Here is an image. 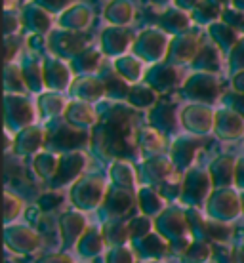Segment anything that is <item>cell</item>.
Returning <instances> with one entry per match:
<instances>
[{"label":"cell","instance_id":"obj_1","mask_svg":"<svg viewBox=\"0 0 244 263\" xmlns=\"http://www.w3.org/2000/svg\"><path fill=\"white\" fill-rule=\"evenodd\" d=\"M155 231L166 238L172 250L178 254H183L187 246L195 240L187 210L179 206H168L160 216L155 217Z\"/></svg>","mask_w":244,"mask_h":263},{"label":"cell","instance_id":"obj_2","mask_svg":"<svg viewBox=\"0 0 244 263\" xmlns=\"http://www.w3.org/2000/svg\"><path fill=\"white\" fill-rule=\"evenodd\" d=\"M107 181L101 176H88V178L79 179L73 183L69 198L77 210L80 212H90L98 210L107 193Z\"/></svg>","mask_w":244,"mask_h":263},{"label":"cell","instance_id":"obj_3","mask_svg":"<svg viewBox=\"0 0 244 263\" xmlns=\"http://www.w3.org/2000/svg\"><path fill=\"white\" fill-rule=\"evenodd\" d=\"M187 217L191 223L193 237L206 240L210 244H225L231 238V225L212 219L210 216H206L198 208H189L187 210Z\"/></svg>","mask_w":244,"mask_h":263},{"label":"cell","instance_id":"obj_4","mask_svg":"<svg viewBox=\"0 0 244 263\" xmlns=\"http://www.w3.org/2000/svg\"><path fill=\"white\" fill-rule=\"evenodd\" d=\"M214 191L210 174L204 170H191L185 174L179 187V202L189 208L204 206L208 197Z\"/></svg>","mask_w":244,"mask_h":263},{"label":"cell","instance_id":"obj_5","mask_svg":"<svg viewBox=\"0 0 244 263\" xmlns=\"http://www.w3.org/2000/svg\"><path fill=\"white\" fill-rule=\"evenodd\" d=\"M206 216L212 219H218L223 223H229L237 219L242 214V204H240V195L233 187L229 189H214L204 204Z\"/></svg>","mask_w":244,"mask_h":263},{"label":"cell","instance_id":"obj_6","mask_svg":"<svg viewBox=\"0 0 244 263\" xmlns=\"http://www.w3.org/2000/svg\"><path fill=\"white\" fill-rule=\"evenodd\" d=\"M136 204H138V197L134 191H128L117 185H109L99 210L105 217V221L107 219H124Z\"/></svg>","mask_w":244,"mask_h":263},{"label":"cell","instance_id":"obj_7","mask_svg":"<svg viewBox=\"0 0 244 263\" xmlns=\"http://www.w3.org/2000/svg\"><path fill=\"white\" fill-rule=\"evenodd\" d=\"M4 240H6L8 250L21 254V256L34 254L42 246V237H40L39 231H34L29 225H20V223L6 225Z\"/></svg>","mask_w":244,"mask_h":263},{"label":"cell","instance_id":"obj_8","mask_svg":"<svg viewBox=\"0 0 244 263\" xmlns=\"http://www.w3.org/2000/svg\"><path fill=\"white\" fill-rule=\"evenodd\" d=\"M88 227H90L88 219L80 210L63 212L58 219V233H60L61 246L65 250H74L77 242L80 240V237L84 235Z\"/></svg>","mask_w":244,"mask_h":263},{"label":"cell","instance_id":"obj_9","mask_svg":"<svg viewBox=\"0 0 244 263\" xmlns=\"http://www.w3.org/2000/svg\"><path fill=\"white\" fill-rule=\"evenodd\" d=\"M86 166V158L82 155H77V153H71L69 157L60 158V166H58V172L55 176L50 179V185L52 189H61V187H67V185H73L79 181V176L82 174Z\"/></svg>","mask_w":244,"mask_h":263},{"label":"cell","instance_id":"obj_10","mask_svg":"<svg viewBox=\"0 0 244 263\" xmlns=\"http://www.w3.org/2000/svg\"><path fill=\"white\" fill-rule=\"evenodd\" d=\"M132 244H134L136 257H138V259H143V261H157V259H162V257L172 250L168 240L160 237L157 231H153L151 235H147L145 238L136 240V242H132Z\"/></svg>","mask_w":244,"mask_h":263},{"label":"cell","instance_id":"obj_11","mask_svg":"<svg viewBox=\"0 0 244 263\" xmlns=\"http://www.w3.org/2000/svg\"><path fill=\"white\" fill-rule=\"evenodd\" d=\"M74 252H77L82 259H92V257L107 252V244H105V238H103V233H101V227L90 225V227L86 229L84 235L80 237L79 242H77Z\"/></svg>","mask_w":244,"mask_h":263},{"label":"cell","instance_id":"obj_12","mask_svg":"<svg viewBox=\"0 0 244 263\" xmlns=\"http://www.w3.org/2000/svg\"><path fill=\"white\" fill-rule=\"evenodd\" d=\"M136 197H138L139 212H141L143 216L153 217V219H155L157 216H160V214L168 208L164 197H162L157 189L149 187V185H139Z\"/></svg>","mask_w":244,"mask_h":263},{"label":"cell","instance_id":"obj_13","mask_svg":"<svg viewBox=\"0 0 244 263\" xmlns=\"http://www.w3.org/2000/svg\"><path fill=\"white\" fill-rule=\"evenodd\" d=\"M101 233H103L107 248L124 246V244L132 242L130 229H128V219H107L105 223L101 225Z\"/></svg>","mask_w":244,"mask_h":263},{"label":"cell","instance_id":"obj_14","mask_svg":"<svg viewBox=\"0 0 244 263\" xmlns=\"http://www.w3.org/2000/svg\"><path fill=\"white\" fill-rule=\"evenodd\" d=\"M172 174V164L164 158H155V160H149L143 164V185H149V187H162L166 185V181L170 179Z\"/></svg>","mask_w":244,"mask_h":263},{"label":"cell","instance_id":"obj_15","mask_svg":"<svg viewBox=\"0 0 244 263\" xmlns=\"http://www.w3.org/2000/svg\"><path fill=\"white\" fill-rule=\"evenodd\" d=\"M235 174H237V166L231 158H219L216 164L212 166L210 178L214 189H229L235 183Z\"/></svg>","mask_w":244,"mask_h":263},{"label":"cell","instance_id":"obj_16","mask_svg":"<svg viewBox=\"0 0 244 263\" xmlns=\"http://www.w3.org/2000/svg\"><path fill=\"white\" fill-rule=\"evenodd\" d=\"M111 179H112V185H117V187H122V189H128V191H134L138 193V176H136V172L134 168L128 162H115L111 168Z\"/></svg>","mask_w":244,"mask_h":263},{"label":"cell","instance_id":"obj_17","mask_svg":"<svg viewBox=\"0 0 244 263\" xmlns=\"http://www.w3.org/2000/svg\"><path fill=\"white\" fill-rule=\"evenodd\" d=\"M185 263H206L210 261L212 257V244L206 242V240H200V238H195L187 250L181 254Z\"/></svg>","mask_w":244,"mask_h":263},{"label":"cell","instance_id":"obj_18","mask_svg":"<svg viewBox=\"0 0 244 263\" xmlns=\"http://www.w3.org/2000/svg\"><path fill=\"white\" fill-rule=\"evenodd\" d=\"M128 229H130L132 242L141 240V238H145L147 235H151L153 231H155V219L149 216H143V214L134 216L128 219Z\"/></svg>","mask_w":244,"mask_h":263},{"label":"cell","instance_id":"obj_19","mask_svg":"<svg viewBox=\"0 0 244 263\" xmlns=\"http://www.w3.org/2000/svg\"><path fill=\"white\" fill-rule=\"evenodd\" d=\"M23 210H25L23 198L6 189V193H4V221H6V225H12L23 214Z\"/></svg>","mask_w":244,"mask_h":263},{"label":"cell","instance_id":"obj_20","mask_svg":"<svg viewBox=\"0 0 244 263\" xmlns=\"http://www.w3.org/2000/svg\"><path fill=\"white\" fill-rule=\"evenodd\" d=\"M136 261H138L136 252L128 244H124V246H112V248H107L105 252V263H136Z\"/></svg>","mask_w":244,"mask_h":263},{"label":"cell","instance_id":"obj_21","mask_svg":"<svg viewBox=\"0 0 244 263\" xmlns=\"http://www.w3.org/2000/svg\"><path fill=\"white\" fill-rule=\"evenodd\" d=\"M61 204H63V197H61L58 191H52V193H46L44 197H40L39 200V206H40V210L42 212H53V210H58Z\"/></svg>","mask_w":244,"mask_h":263},{"label":"cell","instance_id":"obj_22","mask_svg":"<svg viewBox=\"0 0 244 263\" xmlns=\"http://www.w3.org/2000/svg\"><path fill=\"white\" fill-rule=\"evenodd\" d=\"M36 263H77L73 256H69L65 252H52V254H46L40 259H36Z\"/></svg>","mask_w":244,"mask_h":263},{"label":"cell","instance_id":"obj_23","mask_svg":"<svg viewBox=\"0 0 244 263\" xmlns=\"http://www.w3.org/2000/svg\"><path fill=\"white\" fill-rule=\"evenodd\" d=\"M231 263H244V242L237 244V246H233Z\"/></svg>","mask_w":244,"mask_h":263},{"label":"cell","instance_id":"obj_24","mask_svg":"<svg viewBox=\"0 0 244 263\" xmlns=\"http://www.w3.org/2000/svg\"><path fill=\"white\" fill-rule=\"evenodd\" d=\"M235 183H237L238 189L244 191V162L237 166V174H235Z\"/></svg>","mask_w":244,"mask_h":263},{"label":"cell","instance_id":"obj_25","mask_svg":"<svg viewBox=\"0 0 244 263\" xmlns=\"http://www.w3.org/2000/svg\"><path fill=\"white\" fill-rule=\"evenodd\" d=\"M240 204H242V216H244V193L240 195Z\"/></svg>","mask_w":244,"mask_h":263},{"label":"cell","instance_id":"obj_26","mask_svg":"<svg viewBox=\"0 0 244 263\" xmlns=\"http://www.w3.org/2000/svg\"><path fill=\"white\" fill-rule=\"evenodd\" d=\"M147 263H162V259H157V261H147Z\"/></svg>","mask_w":244,"mask_h":263},{"label":"cell","instance_id":"obj_27","mask_svg":"<svg viewBox=\"0 0 244 263\" xmlns=\"http://www.w3.org/2000/svg\"><path fill=\"white\" fill-rule=\"evenodd\" d=\"M80 263H86V261H80Z\"/></svg>","mask_w":244,"mask_h":263}]
</instances>
